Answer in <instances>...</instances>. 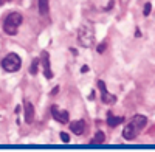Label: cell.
Listing matches in <instances>:
<instances>
[{
	"mask_svg": "<svg viewBox=\"0 0 155 152\" xmlns=\"http://www.w3.org/2000/svg\"><path fill=\"white\" fill-rule=\"evenodd\" d=\"M22 22H23V17H22L20 12H11V14L6 16V19L3 22V31L6 34H11V36L17 34Z\"/></svg>",
	"mask_w": 155,
	"mask_h": 152,
	"instance_id": "2",
	"label": "cell"
},
{
	"mask_svg": "<svg viewBox=\"0 0 155 152\" xmlns=\"http://www.w3.org/2000/svg\"><path fill=\"white\" fill-rule=\"evenodd\" d=\"M106 141V135H104V132H96V135L90 140V144H101V143H104Z\"/></svg>",
	"mask_w": 155,
	"mask_h": 152,
	"instance_id": "11",
	"label": "cell"
},
{
	"mask_svg": "<svg viewBox=\"0 0 155 152\" xmlns=\"http://www.w3.org/2000/svg\"><path fill=\"white\" fill-rule=\"evenodd\" d=\"M50 110H51V117H53L58 123L65 124V123H68V121H70V115H68V112L59 109L58 106H51V109H50Z\"/></svg>",
	"mask_w": 155,
	"mask_h": 152,
	"instance_id": "5",
	"label": "cell"
},
{
	"mask_svg": "<svg viewBox=\"0 0 155 152\" xmlns=\"http://www.w3.org/2000/svg\"><path fill=\"white\" fill-rule=\"evenodd\" d=\"M41 62H42V65H44V74H45V78H47V79H51V78H53V71H51L50 56H48L47 51H42V55H41Z\"/></svg>",
	"mask_w": 155,
	"mask_h": 152,
	"instance_id": "7",
	"label": "cell"
},
{
	"mask_svg": "<svg viewBox=\"0 0 155 152\" xmlns=\"http://www.w3.org/2000/svg\"><path fill=\"white\" fill-rule=\"evenodd\" d=\"M123 121H124V118H121V117H113V115L107 117V124L110 126V127H116V126L121 124Z\"/></svg>",
	"mask_w": 155,
	"mask_h": 152,
	"instance_id": "10",
	"label": "cell"
},
{
	"mask_svg": "<svg viewBox=\"0 0 155 152\" xmlns=\"http://www.w3.org/2000/svg\"><path fill=\"white\" fill-rule=\"evenodd\" d=\"M146 124H147V118L144 115L132 117V120L127 121V124L124 126L123 137L126 138V140H134V138H137L141 134V131L146 127Z\"/></svg>",
	"mask_w": 155,
	"mask_h": 152,
	"instance_id": "1",
	"label": "cell"
},
{
	"mask_svg": "<svg viewBox=\"0 0 155 152\" xmlns=\"http://www.w3.org/2000/svg\"><path fill=\"white\" fill-rule=\"evenodd\" d=\"M78 41L79 44L85 48L92 47L95 42V34H93V28L90 25H82V27L78 30Z\"/></svg>",
	"mask_w": 155,
	"mask_h": 152,
	"instance_id": "3",
	"label": "cell"
},
{
	"mask_svg": "<svg viewBox=\"0 0 155 152\" xmlns=\"http://www.w3.org/2000/svg\"><path fill=\"white\" fill-rule=\"evenodd\" d=\"M98 88H99V92H101V99H102V103H106V104H115V101L116 98L107 92V87L104 84V81H98Z\"/></svg>",
	"mask_w": 155,
	"mask_h": 152,
	"instance_id": "6",
	"label": "cell"
},
{
	"mask_svg": "<svg viewBox=\"0 0 155 152\" xmlns=\"http://www.w3.org/2000/svg\"><path fill=\"white\" fill-rule=\"evenodd\" d=\"M23 113H25V123L31 124L34 121V106L30 101H25L23 103Z\"/></svg>",
	"mask_w": 155,
	"mask_h": 152,
	"instance_id": "8",
	"label": "cell"
},
{
	"mask_svg": "<svg viewBox=\"0 0 155 152\" xmlns=\"http://www.w3.org/2000/svg\"><path fill=\"white\" fill-rule=\"evenodd\" d=\"M70 129H71V132H74L76 135H82L84 131H85V121H84V120H78V121L71 123V124H70Z\"/></svg>",
	"mask_w": 155,
	"mask_h": 152,
	"instance_id": "9",
	"label": "cell"
},
{
	"mask_svg": "<svg viewBox=\"0 0 155 152\" xmlns=\"http://www.w3.org/2000/svg\"><path fill=\"white\" fill-rule=\"evenodd\" d=\"M2 67L5 71H9V73H14L17 70H20L22 67V59L19 58V55L16 53H9L5 56V59L2 61Z\"/></svg>",
	"mask_w": 155,
	"mask_h": 152,
	"instance_id": "4",
	"label": "cell"
},
{
	"mask_svg": "<svg viewBox=\"0 0 155 152\" xmlns=\"http://www.w3.org/2000/svg\"><path fill=\"white\" fill-rule=\"evenodd\" d=\"M150 9H152L150 3H146V5H144V16H149V12H150Z\"/></svg>",
	"mask_w": 155,
	"mask_h": 152,
	"instance_id": "15",
	"label": "cell"
},
{
	"mask_svg": "<svg viewBox=\"0 0 155 152\" xmlns=\"http://www.w3.org/2000/svg\"><path fill=\"white\" fill-rule=\"evenodd\" d=\"M39 62H41V59H39V58L33 59V64H31V67H30V73H31V74H36V73H37V67H39Z\"/></svg>",
	"mask_w": 155,
	"mask_h": 152,
	"instance_id": "13",
	"label": "cell"
},
{
	"mask_svg": "<svg viewBox=\"0 0 155 152\" xmlns=\"http://www.w3.org/2000/svg\"><path fill=\"white\" fill-rule=\"evenodd\" d=\"M81 71H82V73H87V71H88V67H87V65H84V67H82V70H81Z\"/></svg>",
	"mask_w": 155,
	"mask_h": 152,
	"instance_id": "17",
	"label": "cell"
},
{
	"mask_svg": "<svg viewBox=\"0 0 155 152\" xmlns=\"http://www.w3.org/2000/svg\"><path fill=\"white\" fill-rule=\"evenodd\" d=\"M104 50H106V42H102V44L98 47V53H102Z\"/></svg>",
	"mask_w": 155,
	"mask_h": 152,
	"instance_id": "16",
	"label": "cell"
},
{
	"mask_svg": "<svg viewBox=\"0 0 155 152\" xmlns=\"http://www.w3.org/2000/svg\"><path fill=\"white\" fill-rule=\"evenodd\" d=\"M61 140H62L64 143H68V141H70V135L65 134V132H62V134H61Z\"/></svg>",
	"mask_w": 155,
	"mask_h": 152,
	"instance_id": "14",
	"label": "cell"
},
{
	"mask_svg": "<svg viewBox=\"0 0 155 152\" xmlns=\"http://www.w3.org/2000/svg\"><path fill=\"white\" fill-rule=\"evenodd\" d=\"M6 2H9V0H0V6H2V5H5Z\"/></svg>",
	"mask_w": 155,
	"mask_h": 152,
	"instance_id": "18",
	"label": "cell"
},
{
	"mask_svg": "<svg viewBox=\"0 0 155 152\" xmlns=\"http://www.w3.org/2000/svg\"><path fill=\"white\" fill-rule=\"evenodd\" d=\"M48 0H39V12H41V16H47L48 14Z\"/></svg>",
	"mask_w": 155,
	"mask_h": 152,
	"instance_id": "12",
	"label": "cell"
}]
</instances>
